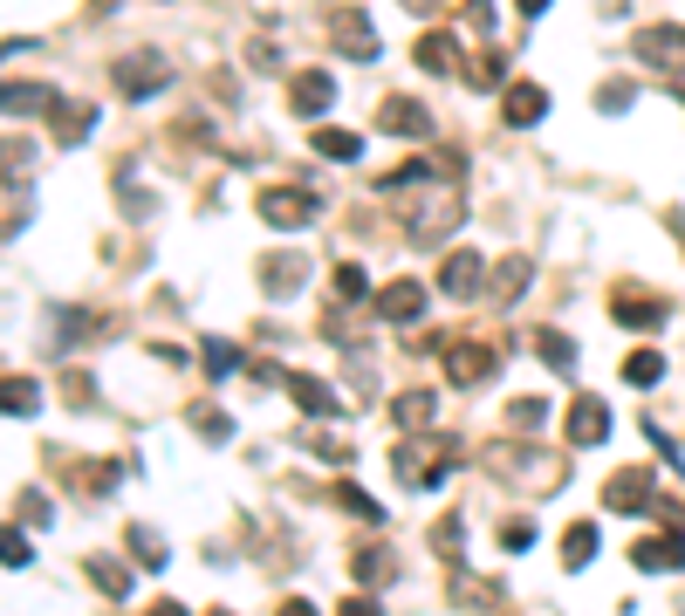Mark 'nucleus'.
I'll return each mask as SVG.
<instances>
[{
	"label": "nucleus",
	"mask_w": 685,
	"mask_h": 616,
	"mask_svg": "<svg viewBox=\"0 0 685 616\" xmlns=\"http://www.w3.org/2000/svg\"><path fill=\"white\" fill-rule=\"evenodd\" d=\"M404 199H412V205H404V226H412L418 247H439L452 226L466 220V192L460 186H439V178H433V186H418V192H404Z\"/></svg>",
	"instance_id": "obj_1"
},
{
	"label": "nucleus",
	"mask_w": 685,
	"mask_h": 616,
	"mask_svg": "<svg viewBox=\"0 0 685 616\" xmlns=\"http://www.w3.org/2000/svg\"><path fill=\"white\" fill-rule=\"evenodd\" d=\"M460 473V446L452 439H404L398 446V479L404 486H446Z\"/></svg>",
	"instance_id": "obj_2"
},
{
	"label": "nucleus",
	"mask_w": 685,
	"mask_h": 616,
	"mask_svg": "<svg viewBox=\"0 0 685 616\" xmlns=\"http://www.w3.org/2000/svg\"><path fill=\"white\" fill-rule=\"evenodd\" d=\"M494 466L507 473V479H521L528 494H555L563 486V459H548V452H535V446H521V452H494Z\"/></svg>",
	"instance_id": "obj_3"
},
{
	"label": "nucleus",
	"mask_w": 685,
	"mask_h": 616,
	"mask_svg": "<svg viewBox=\"0 0 685 616\" xmlns=\"http://www.w3.org/2000/svg\"><path fill=\"white\" fill-rule=\"evenodd\" d=\"M165 83H172V62L158 56V48H138V56H123V62H117V96H131V103L158 96Z\"/></svg>",
	"instance_id": "obj_4"
},
{
	"label": "nucleus",
	"mask_w": 685,
	"mask_h": 616,
	"mask_svg": "<svg viewBox=\"0 0 685 616\" xmlns=\"http://www.w3.org/2000/svg\"><path fill=\"white\" fill-rule=\"evenodd\" d=\"M316 192H302V186H261V199H253V213H261L268 226H282V234H288V226H309L316 220Z\"/></svg>",
	"instance_id": "obj_5"
},
{
	"label": "nucleus",
	"mask_w": 685,
	"mask_h": 616,
	"mask_svg": "<svg viewBox=\"0 0 685 616\" xmlns=\"http://www.w3.org/2000/svg\"><path fill=\"white\" fill-rule=\"evenodd\" d=\"M630 56L658 62V69H685V21H658V28L630 35Z\"/></svg>",
	"instance_id": "obj_6"
},
{
	"label": "nucleus",
	"mask_w": 685,
	"mask_h": 616,
	"mask_svg": "<svg viewBox=\"0 0 685 616\" xmlns=\"http://www.w3.org/2000/svg\"><path fill=\"white\" fill-rule=\"evenodd\" d=\"M630 569H651V576L685 569V534L665 528V534H645V542H630Z\"/></svg>",
	"instance_id": "obj_7"
},
{
	"label": "nucleus",
	"mask_w": 685,
	"mask_h": 616,
	"mask_svg": "<svg viewBox=\"0 0 685 616\" xmlns=\"http://www.w3.org/2000/svg\"><path fill=\"white\" fill-rule=\"evenodd\" d=\"M439 288H446L452 301H466V295H487V261H480L473 247L446 253V268H439Z\"/></svg>",
	"instance_id": "obj_8"
},
{
	"label": "nucleus",
	"mask_w": 685,
	"mask_h": 616,
	"mask_svg": "<svg viewBox=\"0 0 685 616\" xmlns=\"http://www.w3.org/2000/svg\"><path fill=\"white\" fill-rule=\"evenodd\" d=\"M370 308H377V322L404 329V322H418V316H425V288H418L412 274H404V281H391L385 295H370Z\"/></svg>",
	"instance_id": "obj_9"
},
{
	"label": "nucleus",
	"mask_w": 685,
	"mask_h": 616,
	"mask_svg": "<svg viewBox=\"0 0 685 616\" xmlns=\"http://www.w3.org/2000/svg\"><path fill=\"white\" fill-rule=\"evenodd\" d=\"M418 69H433V75H466V48H460V35L452 28H433V35H418Z\"/></svg>",
	"instance_id": "obj_10"
},
{
	"label": "nucleus",
	"mask_w": 685,
	"mask_h": 616,
	"mask_svg": "<svg viewBox=\"0 0 685 616\" xmlns=\"http://www.w3.org/2000/svg\"><path fill=\"white\" fill-rule=\"evenodd\" d=\"M494 364H500V350H487V343H446V377L452 383H487Z\"/></svg>",
	"instance_id": "obj_11"
},
{
	"label": "nucleus",
	"mask_w": 685,
	"mask_h": 616,
	"mask_svg": "<svg viewBox=\"0 0 685 616\" xmlns=\"http://www.w3.org/2000/svg\"><path fill=\"white\" fill-rule=\"evenodd\" d=\"M611 439V404L603 398H576L569 404V446H603Z\"/></svg>",
	"instance_id": "obj_12"
},
{
	"label": "nucleus",
	"mask_w": 685,
	"mask_h": 616,
	"mask_svg": "<svg viewBox=\"0 0 685 616\" xmlns=\"http://www.w3.org/2000/svg\"><path fill=\"white\" fill-rule=\"evenodd\" d=\"M288 103H295V117H322L329 103H336V75H322V69H302L295 83H288Z\"/></svg>",
	"instance_id": "obj_13"
},
{
	"label": "nucleus",
	"mask_w": 685,
	"mask_h": 616,
	"mask_svg": "<svg viewBox=\"0 0 685 616\" xmlns=\"http://www.w3.org/2000/svg\"><path fill=\"white\" fill-rule=\"evenodd\" d=\"M302 281H309V253H268L261 261V288L268 295H302Z\"/></svg>",
	"instance_id": "obj_14"
},
{
	"label": "nucleus",
	"mask_w": 685,
	"mask_h": 616,
	"mask_svg": "<svg viewBox=\"0 0 685 616\" xmlns=\"http://www.w3.org/2000/svg\"><path fill=\"white\" fill-rule=\"evenodd\" d=\"M603 507H611V513L651 507V473H645V466H630V473H611V479H603Z\"/></svg>",
	"instance_id": "obj_15"
},
{
	"label": "nucleus",
	"mask_w": 685,
	"mask_h": 616,
	"mask_svg": "<svg viewBox=\"0 0 685 616\" xmlns=\"http://www.w3.org/2000/svg\"><path fill=\"white\" fill-rule=\"evenodd\" d=\"M377 123H385L391 138H425V131H433V110H425V103H412V96H391L385 110H377Z\"/></svg>",
	"instance_id": "obj_16"
},
{
	"label": "nucleus",
	"mask_w": 685,
	"mask_h": 616,
	"mask_svg": "<svg viewBox=\"0 0 685 616\" xmlns=\"http://www.w3.org/2000/svg\"><path fill=\"white\" fill-rule=\"evenodd\" d=\"M611 316H617L624 329H658V322L672 316V301H651V295H630V288H624V295L611 301Z\"/></svg>",
	"instance_id": "obj_17"
},
{
	"label": "nucleus",
	"mask_w": 685,
	"mask_h": 616,
	"mask_svg": "<svg viewBox=\"0 0 685 616\" xmlns=\"http://www.w3.org/2000/svg\"><path fill=\"white\" fill-rule=\"evenodd\" d=\"M288 398L302 404V418H336V391H329V383L322 377H288Z\"/></svg>",
	"instance_id": "obj_18"
},
{
	"label": "nucleus",
	"mask_w": 685,
	"mask_h": 616,
	"mask_svg": "<svg viewBox=\"0 0 685 616\" xmlns=\"http://www.w3.org/2000/svg\"><path fill=\"white\" fill-rule=\"evenodd\" d=\"M336 48H343V56H357V62H370L377 56V28L364 14H336Z\"/></svg>",
	"instance_id": "obj_19"
},
{
	"label": "nucleus",
	"mask_w": 685,
	"mask_h": 616,
	"mask_svg": "<svg viewBox=\"0 0 685 616\" xmlns=\"http://www.w3.org/2000/svg\"><path fill=\"white\" fill-rule=\"evenodd\" d=\"M500 110H507V123H542L548 117V96L535 83H515V90L500 96Z\"/></svg>",
	"instance_id": "obj_20"
},
{
	"label": "nucleus",
	"mask_w": 685,
	"mask_h": 616,
	"mask_svg": "<svg viewBox=\"0 0 685 616\" xmlns=\"http://www.w3.org/2000/svg\"><path fill=\"white\" fill-rule=\"evenodd\" d=\"M48 117H56V138H62V144H83V138L96 131V110H90V103H62V96H56V110H48Z\"/></svg>",
	"instance_id": "obj_21"
},
{
	"label": "nucleus",
	"mask_w": 685,
	"mask_h": 616,
	"mask_svg": "<svg viewBox=\"0 0 685 616\" xmlns=\"http://www.w3.org/2000/svg\"><path fill=\"white\" fill-rule=\"evenodd\" d=\"M535 356H542L555 377H576V343L563 336V329H535Z\"/></svg>",
	"instance_id": "obj_22"
},
{
	"label": "nucleus",
	"mask_w": 685,
	"mask_h": 616,
	"mask_svg": "<svg viewBox=\"0 0 685 616\" xmlns=\"http://www.w3.org/2000/svg\"><path fill=\"white\" fill-rule=\"evenodd\" d=\"M528 274H535V268H528V253H507V261L494 268V281H487V295H494V301H515V295L528 288Z\"/></svg>",
	"instance_id": "obj_23"
},
{
	"label": "nucleus",
	"mask_w": 685,
	"mask_h": 616,
	"mask_svg": "<svg viewBox=\"0 0 685 616\" xmlns=\"http://www.w3.org/2000/svg\"><path fill=\"white\" fill-rule=\"evenodd\" d=\"M83 576L104 589V596H131V569H123V561H110V555H90V561H83Z\"/></svg>",
	"instance_id": "obj_24"
},
{
	"label": "nucleus",
	"mask_w": 685,
	"mask_h": 616,
	"mask_svg": "<svg viewBox=\"0 0 685 616\" xmlns=\"http://www.w3.org/2000/svg\"><path fill=\"white\" fill-rule=\"evenodd\" d=\"M391 418H398V431H433V391H404L391 404Z\"/></svg>",
	"instance_id": "obj_25"
},
{
	"label": "nucleus",
	"mask_w": 685,
	"mask_h": 616,
	"mask_svg": "<svg viewBox=\"0 0 685 616\" xmlns=\"http://www.w3.org/2000/svg\"><path fill=\"white\" fill-rule=\"evenodd\" d=\"M309 144L322 151L329 165H357V158H364V138H357V131H316Z\"/></svg>",
	"instance_id": "obj_26"
},
{
	"label": "nucleus",
	"mask_w": 685,
	"mask_h": 616,
	"mask_svg": "<svg viewBox=\"0 0 685 616\" xmlns=\"http://www.w3.org/2000/svg\"><path fill=\"white\" fill-rule=\"evenodd\" d=\"M21 110H56V90L48 83H8V117H21Z\"/></svg>",
	"instance_id": "obj_27"
},
{
	"label": "nucleus",
	"mask_w": 685,
	"mask_h": 616,
	"mask_svg": "<svg viewBox=\"0 0 685 616\" xmlns=\"http://www.w3.org/2000/svg\"><path fill=\"white\" fill-rule=\"evenodd\" d=\"M336 507H343V513H357L364 528H385V507H377V500L364 494V486H350V479L336 486Z\"/></svg>",
	"instance_id": "obj_28"
},
{
	"label": "nucleus",
	"mask_w": 685,
	"mask_h": 616,
	"mask_svg": "<svg viewBox=\"0 0 685 616\" xmlns=\"http://www.w3.org/2000/svg\"><path fill=\"white\" fill-rule=\"evenodd\" d=\"M563 561H569V569H590V561H597V528L590 521H576L563 534Z\"/></svg>",
	"instance_id": "obj_29"
},
{
	"label": "nucleus",
	"mask_w": 685,
	"mask_h": 616,
	"mask_svg": "<svg viewBox=\"0 0 685 616\" xmlns=\"http://www.w3.org/2000/svg\"><path fill=\"white\" fill-rule=\"evenodd\" d=\"M658 377H665V356H658V350H638V356H624V383H638V391H651Z\"/></svg>",
	"instance_id": "obj_30"
},
{
	"label": "nucleus",
	"mask_w": 685,
	"mask_h": 616,
	"mask_svg": "<svg viewBox=\"0 0 685 616\" xmlns=\"http://www.w3.org/2000/svg\"><path fill=\"white\" fill-rule=\"evenodd\" d=\"M42 411V383L35 377H8V418H35Z\"/></svg>",
	"instance_id": "obj_31"
},
{
	"label": "nucleus",
	"mask_w": 685,
	"mask_h": 616,
	"mask_svg": "<svg viewBox=\"0 0 685 616\" xmlns=\"http://www.w3.org/2000/svg\"><path fill=\"white\" fill-rule=\"evenodd\" d=\"M199 364H206V377H234L240 370V350L220 343V336H206V343H199Z\"/></svg>",
	"instance_id": "obj_32"
},
{
	"label": "nucleus",
	"mask_w": 685,
	"mask_h": 616,
	"mask_svg": "<svg viewBox=\"0 0 685 616\" xmlns=\"http://www.w3.org/2000/svg\"><path fill=\"white\" fill-rule=\"evenodd\" d=\"M336 301H370V274H364V261H336Z\"/></svg>",
	"instance_id": "obj_33"
},
{
	"label": "nucleus",
	"mask_w": 685,
	"mask_h": 616,
	"mask_svg": "<svg viewBox=\"0 0 685 616\" xmlns=\"http://www.w3.org/2000/svg\"><path fill=\"white\" fill-rule=\"evenodd\" d=\"M192 425H199V439H206V446H226V439H234V418H226V411H213V404H199Z\"/></svg>",
	"instance_id": "obj_34"
},
{
	"label": "nucleus",
	"mask_w": 685,
	"mask_h": 616,
	"mask_svg": "<svg viewBox=\"0 0 685 616\" xmlns=\"http://www.w3.org/2000/svg\"><path fill=\"white\" fill-rule=\"evenodd\" d=\"M630 103H638V90H630V83H624V75H611V83H603V90H597V110H603V117H624V110H630Z\"/></svg>",
	"instance_id": "obj_35"
},
{
	"label": "nucleus",
	"mask_w": 685,
	"mask_h": 616,
	"mask_svg": "<svg viewBox=\"0 0 685 616\" xmlns=\"http://www.w3.org/2000/svg\"><path fill=\"white\" fill-rule=\"evenodd\" d=\"M357 582H364V589H385V582H391V548L357 555Z\"/></svg>",
	"instance_id": "obj_36"
},
{
	"label": "nucleus",
	"mask_w": 685,
	"mask_h": 616,
	"mask_svg": "<svg viewBox=\"0 0 685 616\" xmlns=\"http://www.w3.org/2000/svg\"><path fill=\"white\" fill-rule=\"evenodd\" d=\"M542 418H548L542 398H515V404H507V425H515V431H542Z\"/></svg>",
	"instance_id": "obj_37"
},
{
	"label": "nucleus",
	"mask_w": 685,
	"mask_h": 616,
	"mask_svg": "<svg viewBox=\"0 0 685 616\" xmlns=\"http://www.w3.org/2000/svg\"><path fill=\"white\" fill-rule=\"evenodd\" d=\"M433 548H439V555H460V548H466V521H460V513H446V521L433 528Z\"/></svg>",
	"instance_id": "obj_38"
},
{
	"label": "nucleus",
	"mask_w": 685,
	"mask_h": 616,
	"mask_svg": "<svg viewBox=\"0 0 685 616\" xmlns=\"http://www.w3.org/2000/svg\"><path fill=\"white\" fill-rule=\"evenodd\" d=\"M14 513H21L28 528H48V521H56V513H48V494H42V486H28V494L14 500Z\"/></svg>",
	"instance_id": "obj_39"
},
{
	"label": "nucleus",
	"mask_w": 685,
	"mask_h": 616,
	"mask_svg": "<svg viewBox=\"0 0 685 616\" xmlns=\"http://www.w3.org/2000/svg\"><path fill=\"white\" fill-rule=\"evenodd\" d=\"M131 555H138V561H151V569H165V542H158L151 528H131Z\"/></svg>",
	"instance_id": "obj_40"
},
{
	"label": "nucleus",
	"mask_w": 685,
	"mask_h": 616,
	"mask_svg": "<svg viewBox=\"0 0 685 616\" xmlns=\"http://www.w3.org/2000/svg\"><path fill=\"white\" fill-rule=\"evenodd\" d=\"M500 548L507 555H528V548H535V521H507L500 528Z\"/></svg>",
	"instance_id": "obj_41"
},
{
	"label": "nucleus",
	"mask_w": 685,
	"mask_h": 616,
	"mask_svg": "<svg viewBox=\"0 0 685 616\" xmlns=\"http://www.w3.org/2000/svg\"><path fill=\"white\" fill-rule=\"evenodd\" d=\"M500 69H507L500 56H480V62L466 69V83H473V90H500Z\"/></svg>",
	"instance_id": "obj_42"
},
{
	"label": "nucleus",
	"mask_w": 685,
	"mask_h": 616,
	"mask_svg": "<svg viewBox=\"0 0 685 616\" xmlns=\"http://www.w3.org/2000/svg\"><path fill=\"white\" fill-rule=\"evenodd\" d=\"M0 555H8V569H35V548L21 542V528H8V542H0Z\"/></svg>",
	"instance_id": "obj_43"
},
{
	"label": "nucleus",
	"mask_w": 685,
	"mask_h": 616,
	"mask_svg": "<svg viewBox=\"0 0 685 616\" xmlns=\"http://www.w3.org/2000/svg\"><path fill=\"white\" fill-rule=\"evenodd\" d=\"M336 616H377V603H370V596H350V603H343Z\"/></svg>",
	"instance_id": "obj_44"
},
{
	"label": "nucleus",
	"mask_w": 685,
	"mask_h": 616,
	"mask_svg": "<svg viewBox=\"0 0 685 616\" xmlns=\"http://www.w3.org/2000/svg\"><path fill=\"white\" fill-rule=\"evenodd\" d=\"M144 616H186V609H179V603H151Z\"/></svg>",
	"instance_id": "obj_45"
},
{
	"label": "nucleus",
	"mask_w": 685,
	"mask_h": 616,
	"mask_svg": "<svg viewBox=\"0 0 685 616\" xmlns=\"http://www.w3.org/2000/svg\"><path fill=\"white\" fill-rule=\"evenodd\" d=\"M274 616H316L309 603H282V609H274Z\"/></svg>",
	"instance_id": "obj_46"
},
{
	"label": "nucleus",
	"mask_w": 685,
	"mask_h": 616,
	"mask_svg": "<svg viewBox=\"0 0 685 616\" xmlns=\"http://www.w3.org/2000/svg\"><path fill=\"white\" fill-rule=\"evenodd\" d=\"M515 8H521V14H548V0H515Z\"/></svg>",
	"instance_id": "obj_47"
},
{
	"label": "nucleus",
	"mask_w": 685,
	"mask_h": 616,
	"mask_svg": "<svg viewBox=\"0 0 685 616\" xmlns=\"http://www.w3.org/2000/svg\"><path fill=\"white\" fill-rule=\"evenodd\" d=\"M672 96H678V103H685V69H678V83H672Z\"/></svg>",
	"instance_id": "obj_48"
},
{
	"label": "nucleus",
	"mask_w": 685,
	"mask_h": 616,
	"mask_svg": "<svg viewBox=\"0 0 685 616\" xmlns=\"http://www.w3.org/2000/svg\"><path fill=\"white\" fill-rule=\"evenodd\" d=\"M213 616H226V609H213Z\"/></svg>",
	"instance_id": "obj_49"
}]
</instances>
